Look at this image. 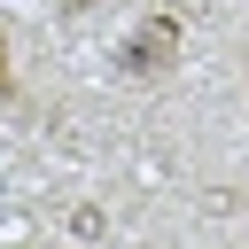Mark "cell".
I'll use <instances>...</instances> for the list:
<instances>
[{
    "label": "cell",
    "instance_id": "cell-1",
    "mask_svg": "<svg viewBox=\"0 0 249 249\" xmlns=\"http://www.w3.org/2000/svg\"><path fill=\"white\" fill-rule=\"evenodd\" d=\"M8 86H16V78H8V39H0V101H8Z\"/></svg>",
    "mask_w": 249,
    "mask_h": 249
}]
</instances>
